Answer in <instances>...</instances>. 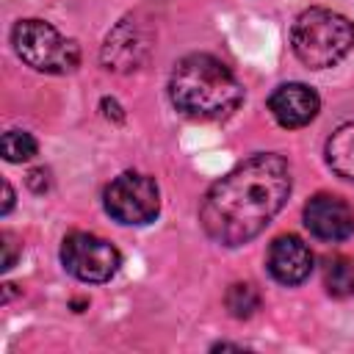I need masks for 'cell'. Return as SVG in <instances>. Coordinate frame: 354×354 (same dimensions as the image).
<instances>
[{"mask_svg": "<svg viewBox=\"0 0 354 354\" xmlns=\"http://www.w3.org/2000/svg\"><path fill=\"white\" fill-rule=\"evenodd\" d=\"M64 268L80 282H108L119 266V249L94 232H69L61 243Z\"/></svg>", "mask_w": 354, "mask_h": 354, "instance_id": "obj_6", "label": "cell"}, {"mask_svg": "<svg viewBox=\"0 0 354 354\" xmlns=\"http://www.w3.org/2000/svg\"><path fill=\"white\" fill-rule=\"evenodd\" d=\"M326 163L337 177L354 180V122L340 124L326 141Z\"/></svg>", "mask_w": 354, "mask_h": 354, "instance_id": "obj_11", "label": "cell"}, {"mask_svg": "<svg viewBox=\"0 0 354 354\" xmlns=\"http://www.w3.org/2000/svg\"><path fill=\"white\" fill-rule=\"evenodd\" d=\"M354 44V25L348 17L332 8H307L290 28L293 55L310 69L335 66L348 55Z\"/></svg>", "mask_w": 354, "mask_h": 354, "instance_id": "obj_3", "label": "cell"}, {"mask_svg": "<svg viewBox=\"0 0 354 354\" xmlns=\"http://www.w3.org/2000/svg\"><path fill=\"white\" fill-rule=\"evenodd\" d=\"M318 108H321V100L315 88H310L307 83H282L268 97L271 116L288 130L310 124L318 116Z\"/></svg>", "mask_w": 354, "mask_h": 354, "instance_id": "obj_8", "label": "cell"}, {"mask_svg": "<svg viewBox=\"0 0 354 354\" xmlns=\"http://www.w3.org/2000/svg\"><path fill=\"white\" fill-rule=\"evenodd\" d=\"M11 205H14V191H11V185L3 180V207H0V213L6 216V213L11 210Z\"/></svg>", "mask_w": 354, "mask_h": 354, "instance_id": "obj_16", "label": "cell"}, {"mask_svg": "<svg viewBox=\"0 0 354 354\" xmlns=\"http://www.w3.org/2000/svg\"><path fill=\"white\" fill-rule=\"evenodd\" d=\"M169 97L191 119H224L241 105L243 86L224 61L207 53H191L171 69Z\"/></svg>", "mask_w": 354, "mask_h": 354, "instance_id": "obj_2", "label": "cell"}, {"mask_svg": "<svg viewBox=\"0 0 354 354\" xmlns=\"http://www.w3.org/2000/svg\"><path fill=\"white\" fill-rule=\"evenodd\" d=\"M266 266L282 285H301L313 271V252L299 235H279L268 246Z\"/></svg>", "mask_w": 354, "mask_h": 354, "instance_id": "obj_9", "label": "cell"}, {"mask_svg": "<svg viewBox=\"0 0 354 354\" xmlns=\"http://www.w3.org/2000/svg\"><path fill=\"white\" fill-rule=\"evenodd\" d=\"M147 50L149 44L144 30L133 19H122L102 44V64L105 69H113V72H130L144 61Z\"/></svg>", "mask_w": 354, "mask_h": 354, "instance_id": "obj_10", "label": "cell"}, {"mask_svg": "<svg viewBox=\"0 0 354 354\" xmlns=\"http://www.w3.org/2000/svg\"><path fill=\"white\" fill-rule=\"evenodd\" d=\"M224 301H227L230 315H235V318H249V315H254V310L260 307V293H257V288L249 285V282H235V285H230Z\"/></svg>", "mask_w": 354, "mask_h": 354, "instance_id": "obj_13", "label": "cell"}, {"mask_svg": "<svg viewBox=\"0 0 354 354\" xmlns=\"http://www.w3.org/2000/svg\"><path fill=\"white\" fill-rule=\"evenodd\" d=\"M288 194V160L274 152L252 155L207 188L199 205V224L210 241L221 246H241L282 210Z\"/></svg>", "mask_w": 354, "mask_h": 354, "instance_id": "obj_1", "label": "cell"}, {"mask_svg": "<svg viewBox=\"0 0 354 354\" xmlns=\"http://www.w3.org/2000/svg\"><path fill=\"white\" fill-rule=\"evenodd\" d=\"M105 210L119 224H149L160 210L158 183L138 171H122L102 194Z\"/></svg>", "mask_w": 354, "mask_h": 354, "instance_id": "obj_5", "label": "cell"}, {"mask_svg": "<svg viewBox=\"0 0 354 354\" xmlns=\"http://www.w3.org/2000/svg\"><path fill=\"white\" fill-rule=\"evenodd\" d=\"M11 44L17 55L36 72L66 75L80 64V47L75 39L61 36L44 19H19L11 30Z\"/></svg>", "mask_w": 354, "mask_h": 354, "instance_id": "obj_4", "label": "cell"}, {"mask_svg": "<svg viewBox=\"0 0 354 354\" xmlns=\"http://www.w3.org/2000/svg\"><path fill=\"white\" fill-rule=\"evenodd\" d=\"M36 152H39V144L28 130H6L3 133V158L8 163L30 160Z\"/></svg>", "mask_w": 354, "mask_h": 354, "instance_id": "obj_14", "label": "cell"}, {"mask_svg": "<svg viewBox=\"0 0 354 354\" xmlns=\"http://www.w3.org/2000/svg\"><path fill=\"white\" fill-rule=\"evenodd\" d=\"M14 260H17V241L11 232H3V266L0 268L8 271L14 266Z\"/></svg>", "mask_w": 354, "mask_h": 354, "instance_id": "obj_15", "label": "cell"}, {"mask_svg": "<svg viewBox=\"0 0 354 354\" xmlns=\"http://www.w3.org/2000/svg\"><path fill=\"white\" fill-rule=\"evenodd\" d=\"M304 227L321 241H346L354 235V210L335 194H315L304 205Z\"/></svg>", "mask_w": 354, "mask_h": 354, "instance_id": "obj_7", "label": "cell"}, {"mask_svg": "<svg viewBox=\"0 0 354 354\" xmlns=\"http://www.w3.org/2000/svg\"><path fill=\"white\" fill-rule=\"evenodd\" d=\"M324 285H326V293L335 299L354 296V257H346V254L329 257L324 266Z\"/></svg>", "mask_w": 354, "mask_h": 354, "instance_id": "obj_12", "label": "cell"}]
</instances>
